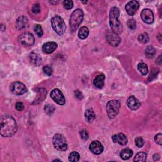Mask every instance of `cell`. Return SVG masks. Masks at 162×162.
<instances>
[{"instance_id": "cell-1", "label": "cell", "mask_w": 162, "mask_h": 162, "mask_svg": "<svg viewBox=\"0 0 162 162\" xmlns=\"http://www.w3.org/2000/svg\"><path fill=\"white\" fill-rule=\"evenodd\" d=\"M17 130V124L15 118L10 115H6L0 122V133L3 137H9L14 136Z\"/></svg>"}, {"instance_id": "cell-2", "label": "cell", "mask_w": 162, "mask_h": 162, "mask_svg": "<svg viewBox=\"0 0 162 162\" xmlns=\"http://www.w3.org/2000/svg\"><path fill=\"white\" fill-rule=\"evenodd\" d=\"M120 15V10L117 7H113L110 11V24L112 31L118 34H121L123 31L122 24L118 20Z\"/></svg>"}, {"instance_id": "cell-3", "label": "cell", "mask_w": 162, "mask_h": 162, "mask_svg": "<svg viewBox=\"0 0 162 162\" xmlns=\"http://www.w3.org/2000/svg\"><path fill=\"white\" fill-rule=\"evenodd\" d=\"M84 19V13L81 9H77L72 13L70 19V26L72 31H76L82 24Z\"/></svg>"}, {"instance_id": "cell-4", "label": "cell", "mask_w": 162, "mask_h": 162, "mask_svg": "<svg viewBox=\"0 0 162 162\" xmlns=\"http://www.w3.org/2000/svg\"><path fill=\"white\" fill-rule=\"evenodd\" d=\"M51 22L52 27L58 34L62 36L65 33L66 31V25L64 20L60 16L56 15L53 17Z\"/></svg>"}, {"instance_id": "cell-5", "label": "cell", "mask_w": 162, "mask_h": 162, "mask_svg": "<svg viewBox=\"0 0 162 162\" xmlns=\"http://www.w3.org/2000/svg\"><path fill=\"white\" fill-rule=\"evenodd\" d=\"M120 108V103L118 100H111L106 105V112L109 118H113L118 115Z\"/></svg>"}, {"instance_id": "cell-6", "label": "cell", "mask_w": 162, "mask_h": 162, "mask_svg": "<svg viewBox=\"0 0 162 162\" xmlns=\"http://www.w3.org/2000/svg\"><path fill=\"white\" fill-rule=\"evenodd\" d=\"M54 147L61 152H65L68 149V144L64 136L60 134H56L53 139Z\"/></svg>"}, {"instance_id": "cell-7", "label": "cell", "mask_w": 162, "mask_h": 162, "mask_svg": "<svg viewBox=\"0 0 162 162\" xmlns=\"http://www.w3.org/2000/svg\"><path fill=\"white\" fill-rule=\"evenodd\" d=\"M106 38L108 43L113 47H117L121 41V39L118 34L114 32L113 31L108 30L106 34Z\"/></svg>"}, {"instance_id": "cell-8", "label": "cell", "mask_w": 162, "mask_h": 162, "mask_svg": "<svg viewBox=\"0 0 162 162\" xmlns=\"http://www.w3.org/2000/svg\"><path fill=\"white\" fill-rule=\"evenodd\" d=\"M10 91L15 95H22L27 92V88L22 82H15L11 84Z\"/></svg>"}, {"instance_id": "cell-9", "label": "cell", "mask_w": 162, "mask_h": 162, "mask_svg": "<svg viewBox=\"0 0 162 162\" xmlns=\"http://www.w3.org/2000/svg\"><path fill=\"white\" fill-rule=\"evenodd\" d=\"M19 42L22 44L26 46H31L34 44L35 39L32 34L29 32H25L19 36Z\"/></svg>"}, {"instance_id": "cell-10", "label": "cell", "mask_w": 162, "mask_h": 162, "mask_svg": "<svg viewBox=\"0 0 162 162\" xmlns=\"http://www.w3.org/2000/svg\"><path fill=\"white\" fill-rule=\"evenodd\" d=\"M51 98L53 100L60 105H64L65 104V98L63 93L58 89H55L51 92Z\"/></svg>"}, {"instance_id": "cell-11", "label": "cell", "mask_w": 162, "mask_h": 162, "mask_svg": "<svg viewBox=\"0 0 162 162\" xmlns=\"http://www.w3.org/2000/svg\"><path fill=\"white\" fill-rule=\"evenodd\" d=\"M141 19L146 24H152L154 21V15L153 11L149 9H144L141 14Z\"/></svg>"}, {"instance_id": "cell-12", "label": "cell", "mask_w": 162, "mask_h": 162, "mask_svg": "<svg viewBox=\"0 0 162 162\" xmlns=\"http://www.w3.org/2000/svg\"><path fill=\"white\" fill-rule=\"evenodd\" d=\"M140 8V3L137 1H130L125 6L127 13L130 16H133Z\"/></svg>"}, {"instance_id": "cell-13", "label": "cell", "mask_w": 162, "mask_h": 162, "mask_svg": "<svg viewBox=\"0 0 162 162\" xmlns=\"http://www.w3.org/2000/svg\"><path fill=\"white\" fill-rule=\"evenodd\" d=\"M90 151L95 154H100L104 151L103 144L98 141H94L92 142L89 146Z\"/></svg>"}, {"instance_id": "cell-14", "label": "cell", "mask_w": 162, "mask_h": 162, "mask_svg": "<svg viewBox=\"0 0 162 162\" xmlns=\"http://www.w3.org/2000/svg\"><path fill=\"white\" fill-rule=\"evenodd\" d=\"M127 105L132 110H136L140 107L141 103L134 96H131L127 100Z\"/></svg>"}, {"instance_id": "cell-15", "label": "cell", "mask_w": 162, "mask_h": 162, "mask_svg": "<svg viewBox=\"0 0 162 162\" xmlns=\"http://www.w3.org/2000/svg\"><path fill=\"white\" fill-rule=\"evenodd\" d=\"M57 44L55 42H48L43 46V51L46 54H51L57 48Z\"/></svg>"}, {"instance_id": "cell-16", "label": "cell", "mask_w": 162, "mask_h": 162, "mask_svg": "<svg viewBox=\"0 0 162 162\" xmlns=\"http://www.w3.org/2000/svg\"><path fill=\"white\" fill-rule=\"evenodd\" d=\"M112 140L115 142H117L120 145L124 146L127 144V142H128V140L126 136L122 133H119L118 134H115L112 136Z\"/></svg>"}, {"instance_id": "cell-17", "label": "cell", "mask_w": 162, "mask_h": 162, "mask_svg": "<svg viewBox=\"0 0 162 162\" xmlns=\"http://www.w3.org/2000/svg\"><path fill=\"white\" fill-rule=\"evenodd\" d=\"M28 26V19L25 16H21L19 17L16 22V27L17 29L22 30L26 28Z\"/></svg>"}, {"instance_id": "cell-18", "label": "cell", "mask_w": 162, "mask_h": 162, "mask_svg": "<svg viewBox=\"0 0 162 162\" xmlns=\"http://www.w3.org/2000/svg\"><path fill=\"white\" fill-rule=\"evenodd\" d=\"M105 77L103 74H100L99 76H98L95 77L94 79L93 83L94 85L96 87V88L101 89L104 86V84H105Z\"/></svg>"}, {"instance_id": "cell-19", "label": "cell", "mask_w": 162, "mask_h": 162, "mask_svg": "<svg viewBox=\"0 0 162 162\" xmlns=\"http://www.w3.org/2000/svg\"><path fill=\"white\" fill-rule=\"evenodd\" d=\"M30 60L31 62L33 63L34 65L36 66H39L40 65V63L42 62V58L38 54L32 52L30 55Z\"/></svg>"}, {"instance_id": "cell-20", "label": "cell", "mask_w": 162, "mask_h": 162, "mask_svg": "<svg viewBox=\"0 0 162 162\" xmlns=\"http://www.w3.org/2000/svg\"><path fill=\"white\" fill-rule=\"evenodd\" d=\"M85 118L89 123H91L95 118V113L92 109H88L85 112Z\"/></svg>"}, {"instance_id": "cell-21", "label": "cell", "mask_w": 162, "mask_h": 162, "mask_svg": "<svg viewBox=\"0 0 162 162\" xmlns=\"http://www.w3.org/2000/svg\"><path fill=\"white\" fill-rule=\"evenodd\" d=\"M133 154V152L129 148H125L120 153V157L124 160H128L130 157H132V156Z\"/></svg>"}, {"instance_id": "cell-22", "label": "cell", "mask_w": 162, "mask_h": 162, "mask_svg": "<svg viewBox=\"0 0 162 162\" xmlns=\"http://www.w3.org/2000/svg\"><path fill=\"white\" fill-rule=\"evenodd\" d=\"M89 34V28L87 27H81L78 32L79 38L81 39H84L86 38H88Z\"/></svg>"}, {"instance_id": "cell-23", "label": "cell", "mask_w": 162, "mask_h": 162, "mask_svg": "<svg viewBox=\"0 0 162 162\" xmlns=\"http://www.w3.org/2000/svg\"><path fill=\"white\" fill-rule=\"evenodd\" d=\"M145 54L148 58H153L156 55V50L152 46H149L146 48Z\"/></svg>"}, {"instance_id": "cell-24", "label": "cell", "mask_w": 162, "mask_h": 162, "mask_svg": "<svg viewBox=\"0 0 162 162\" xmlns=\"http://www.w3.org/2000/svg\"><path fill=\"white\" fill-rule=\"evenodd\" d=\"M137 68L140 73L143 76H146L148 74V68L146 64L144 63H140L137 65Z\"/></svg>"}, {"instance_id": "cell-25", "label": "cell", "mask_w": 162, "mask_h": 162, "mask_svg": "<svg viewBox=\"0 0 162 162\" xmlns=\"http://www.w3.org/2000/svg\"><path fill=\"white\" fill-rule=\"evenodd\" d=\"M147 158V154L144 152H140L136 154L134 158V161H146Z\"/></svg>"}, {"instance_id": "cell-26", "label": "cell", "mask_w": 162, "mask_h": 162, "mask_svg": "<svg viewBox=\"0 0 162 162\" xmlns=\"http://www.w3.org/2000/svg\"><path fill=\"white\" fill-rule=\"evenodd\" d=\"M138 40L139 41H140L141 43H142V44H145V43H147L149 40V36L148 34L147 33H142V34H141L140 36H139L138 37Z\"/></svg>"}, {"instance_id": "cell-27", "label": "cell", "mask_w": 162, "mask_h": 162, "mask_svg": "<svg viewBox=\"0 0 162 162\" xmlns=\"http://www.w3.org/2000/svg\"><path fill=\"white\" fill-rule=\"evenodd\" d=\"M80 159V154L76 152H73L68 156V160L70 161H78Z\"/></svg>"}, {"instance_id": "cell-28", "label": "cell", "mask_w": 162, "mask_h": 162, "mask_svg": "<svg viewBox=\"0 0 162 162\" xmlns=\"http://www.w3.org/2000/svg\"><path fill=\"white\" fill-rule=\"evenodd\" d=\"M44 110L48 115L53 114L55 110V108L53 105H47L44 107Z\"/></svg>"}, {"instance_id": "cell-29", "label": "cell", "mask_w": 162, "mask_h": 162, "mask_svg": "<svg viewBox=\"0 0 162 162\" xmlns=\"http://www.w3.org/2000/svg\"><path fill=\"white\" fill-rule=\"evenodd\" d=\"M34 32H36V34L39 37H41L43 35V28L40 25H36L34 27Z\"/></svg>"}, {"instance_id": "cell-30", "label": "cell", "mask_w": 162, "mask_h": 162, "mask_svg": "<svg viewBox=\"0 0 162 162\" xmlns=\"http://www.w3.org/2000/svg\"><path fill=\"white\" fill-rule=\"evenodd\" d=\"M63 5L65 8L67 10H70L74 7V3L72 1H68V0H66V1L63 2Z\"/></svg>"}, {"instance_id": "cell-31", "label": "cell", "mask_w": 162, "mask_h": 162, "mask_svg": "<svg viewBox=\"0 0 162 162\" xmlns=\"http://www.w3.org/2000/svg\"><path fill=\"white\" fill-rule=\"evenodd\" d=\"M136 145L138 148H142L144 144V141L141 137H137L135 140Z\"/></svg>"}, {"instance_id": "cell-32", "label": "cell", "mask_w": 162, "mask_h": 162, "mask_svg": "<svg viewBox=\"0 0 162 162\" xmlns=\"http://www.w3.org/2000/svg\"><path fill=\"white\" fill-rule=\"evenodd\" d=\"M43 71L45 74L47 75L48 76H51L52 74H53V69H52L51 67L47 65L43 67Z\"/></svg>"}, {"instance_id": "cell-33", "label": "cell", "mask_w": 162, "mask_h": 162, "mask_svg": "<svg viewBox=\"0 0 162 162\" xmlns=\"http://www.w3.org/2000/svg\"><path fill=\"white\" fill-rule=\"evenodd\" d=\"M80 135L81 138L83 140H88L89 139V134L88 131L85 129H83L80 131Z\"/></svg>"}, {"instance_id": "cell-34", "label": "cell", "mask_w": 162, "mask_h": 162, "mask_svg": "<svg viewBox=\"0 0 162 162\" xmlns=\"http://www.w3.org/2000/svg\"><path fill=\"white\" fill-rule=\"evenodd\" d=\"M127 25L130 29H135L136 28V22L134 19H130L128 22H127Z\"/></svg>"}, {"instance_id": "cell-35", "label": "cell", "mask_w": 162, "mask_h": 162, "mask_svg": "<svg viewBox=\"0 0 162 162\" xmlns=\"http://www.w3.org/2000/svg\"><path fill=\"white\" fill-rule=\"evenodd\" d=\"M32 12L35 14H38L39 13H40V7L39 4V3L34 4L32 8Z\"/></svg>"}, {"instance_id": "cell-36", "label": "cell", "mask_w": 162, "mask_h": 162, "mask_svg": "<svg viewBox=\"0 0 162 162\" xmlns=\"http://www.w3.org/2000/svg\"><path fill=\"white\" fill-rule=\"evenodd\" d=\"M154 141L159 145H161L162 144V135L161 133H159L157 135H156L154 137Z\"/></svg>"}, {"instance_id": "cell-37", "label": "cell", "mask_w": 162, "mask_h": 162, "mask_svg": "<svg viewBox=\"0 0 162 162\" xmlns=\"http://www.w3.org/2000/svg\"><path fill=\"white\" fill-rule=\"evenodd\" d=\"M15 108H16V109L18 111H22L23 110H24V104H23L22 103L18 102V103H16Z\"/></svg>"}, {"instance_id": "cell-38", "label": "cell", "mask_w": 162, "mask_h": 162, "mask_svg": "<svg viewBox=\"0 0 162 162\" xmlns=\"http://www.w3.org/2000/svg\"><path fill=\"white\" fill-rule=\"evenodd\" d=\"M75 96H76V97L79 100H82L84 98L82 93L79 90H76L75 91Z\"/></svg>"}, {"instance_id": "cell-39", "label": "cell", "mask_w": 162, "mask_h": 162, "mask_svg": "<svg viewBox=\"0 0 162 162\" xmlns=\"http://www.w3.org/2000/svg\"><path fill=\"white\" fill-rule=\"evenodd\" d=\"M157 63H158V65L161 64V56L160 55V56L158 58V59L157 60Z\"/></svg>"}, {"instance_id": "cell-40", "label": "cell", "mask_w": 162, "mask_h": 162, "mask_svg": "<svg viewBox=\"0 0 162 162\" xmlns=\"http://www.w3.org/2000/svg\"><path fill=\"white\" fill-rule=\"evenodd\" d=\"M51 3H56V4H57V3H58V2H50Z\"/></svg>"}, {"instance_id": "cell-41", "label": "cell", "mask_w": 162, "mask_h": 162, "mask_svg": "<svg viewBox=\"0 0 162 162\" xmlns=\"http://www.w3.org/2000/svg\"><path fill=\"white\" fill-rule=\"evenodd\" d=\"M61 161V160H58V159H56V160H53V161Z\"/></svg>"}]
</instances>
